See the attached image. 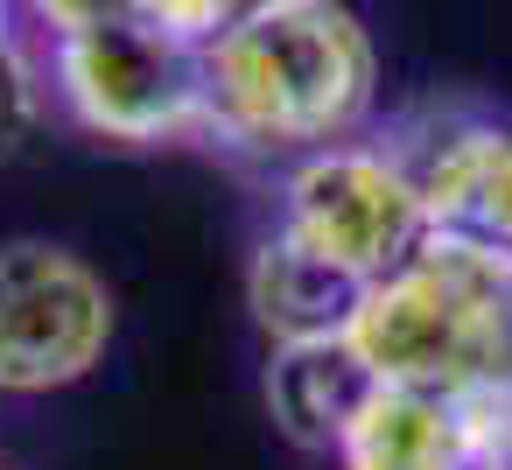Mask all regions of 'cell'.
<instances>
[{"label":"cell","mask_w":512,"mask_h":470,"mask_svg":"<svg viewBox=\"0 0 512 470\" xmlns=\"http://www.w3.org/2000/svg\"><path fill=\"white\" fill-rule=\"evenodd\" d=\"M0 43H15V22H8V0H0Z\"/></svg>","instance_id":"14"},{"label":"cell","mask_w":512,"mask_h":470,"mask_svg":"<svg viewBox=\"0 0 512 470\" xmlns=\"http://www.w3.org/2000/svg\"><path fill=\"white\" fill-rule=\"evenodd\" d=\"M449 232H477L484 246H498V253L512 260V127H498V141H491V155H484V176H477V190H470V211H463V225H449Z\"/></svg>","instance_id":"10"},{"label":"cell","mask_w":512,"mask_h":470,"mask_svg":"<svg viewBox=\"0 0 512 470\" xmlns=\"http://www.w3.org/2000/svg\"><path fill=\"white\" fill-rule=\"evenodd\" d=\"M0 470H8V463H0Z\"/></svg>","instance_id":"15"},{"label":"cell","mask_w":512,"mask_h":470,"mask_svg":"<svg viewBox=\"0 0 512 470\" xmlns=\"http://www.w3.org/2000/svg\"><path fill=\"white\" fill-rule=\"evenodd\" d=\"M274 232H288L323 267H337L358 288H372L435 225H428L414 183L400 176V162L379 141H337V148H316V155L288 162L281 204H274Z\"/></svg>","instance_id":"4"},{"label":"cell","mask_w":512,"mask_h":470,"mask_svg":"<svg viewBox=\"0 0 512 470\" xmlns=\"http://www.w3.org/2000/svg\"><path fill=\"white\" fill-rule=\"evenodd\" d=\"M120 309L106 274L57 239L0 246V393L43 400L92 379L113 351Z\"/></svg>","instance_id":"5"},{"label":"cell","mask_w":512,"mask_h":470,"mask_svg":"<svg viewBox=\"0 0 512 470\" xmlns=\"http://www.w3.org/2000/svg\"><path fill=\"white\" fill-rule=\"evenodd\" d=\"M50 92L64 113L120 148H162V141H211L204 113V50L176 43L162 29H141L127 15L64 29L50 43Z\"/></svg>","instance_id":"3"},{"label":"cell","mask_w":512,"mask_h":470,"mask_svg":"<svg viewBox=\"0 0 512 470\" xmlns=\"http://www.w3.org/2000/svg\"><path fill=\"white\" fill-rule=\"evenodd\" d=\"M337 470H470L456 400L379 386L372 407L351 421V435L330 449Z\"/></svg>","instance_id":"9"},{"label":"cell","mask_w":512,"mask_h":470,"mask_svg":"<svg viewBox=\"0 0 512 470\" xmlns=\"http://www.w3.org/2000/svg\"><path fill=\"white\" fill-rule=\"evenodd\" d=\"M113 8L127 15V22H141V29H162V36H176V43H211L218 29H225V0H113Z\"/></svg>","instance_id":"11"},{"label":"cell","mask_w":512,"mask_h":470,"mask_svg":"<svg viewBox=\"0 0 512 470\" xmlns=\"http://www.w3.org/2000/svg\"><path fill=\"white\" fill-rule=\"evenodd\" d=\"M379 106V57L344 0H288L204 43L211 141L302 162L351 141Z\"/></svg>","instance_id":"1"},{"label":"cell","mask_w":512,"mask_h":470,"mask_svg":"<svg viewBox=\"0 0 512 470\" xmlns=\"http://www.w3.org/2000/svg\"><path fill=\"white\" fill-rule=\"evenodd\" d=\"M43 113V85L36 64L22 57V43H0V148H15Z\"/></svg>","instance_id":"12"},{"label":"cell","mask_w":512,"mask_h":470,"mask_svg":"<svg viewBox=\"0 0 512 470\" xmlns=\"http://www.w3.org/2000/svg\"><path fill=\"white\" fill-rule=\"evenodd\" d=\"M379 372L365 365V351L351 337H309V344H274L267 351V407L281 421L288 442L302 449H337L351 435V421L372 407Z\"/></svg>","instance_id":"6"},{"label":"cell","mask_w":512,"mask_h":470,"mask_svg":"<svg viewBox=\"0 0 512 470\" xmlns=\"http://www.w3.org/2000/svg\"><path fill=\"white\" fill-rule=\"evenodd\" d=\"M358 295L365 288L351 274L323 267L316 253H302L274 225L246 260V309H253L260 337H267V351L274 344H309V337H344L351 316H358Z\"/></svg>","instance_id":"7"},{"label":"cell","mask_w":512,"mask_h":470,"mask_svg":"<svg viewBox=\"0 0 512 470\" xmlns=\"http://www.w3.org/2000/svg\"><path fill=\"white\" fill-rule=\"evenodd\" d=\"M267 8H288V0H225V29L246 22V15H267Z\"/></svg>","instance_id":"13"},{"label":"cell","mask_w":512,"mask_h":470,"mask_svg":"<svg viewBox=\"0 0 512 470\" xmlns=\"http://www.w3.org/2000/svg\"><path fill=\"white\" fill-rule=\"evenodd\" d=\"M379 386L400 393H477L512 379V260L477 232L435 225L393 274L358 295L344 330Z\"/></svg>","instance_id":"2"},{"label":"cell","mask_w":512,"mask_h":470,"mask_svg":"<svg viewBox=\"0 0 512 470\" xmlns=\"http://www.w3.org/2000/svg\"><path fill=\"white\" fill-rule=\"evenodd\" d=\"M491 141H498V127H491V120L456 113V106H421V113H407L379 148H386V155L400 162V176L414 183V197H421L428 225H463V211H470V190H477V176H484Z\"/></svg>","instance_id":"8"}]
</instances>
